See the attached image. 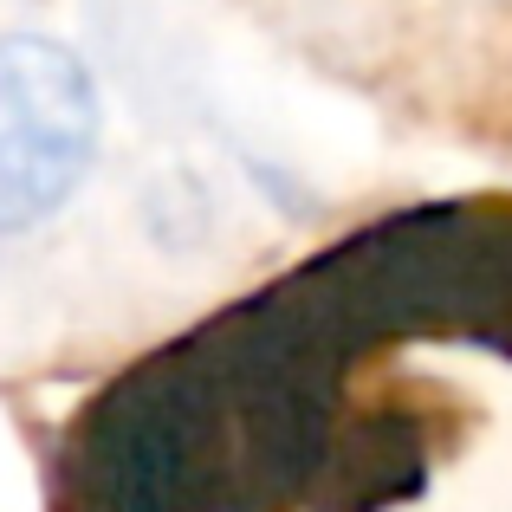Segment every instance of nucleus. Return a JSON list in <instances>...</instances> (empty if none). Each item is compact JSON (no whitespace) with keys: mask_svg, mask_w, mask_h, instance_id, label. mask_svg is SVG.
Listing matches in <instances>:
<instances>
[{"mask_svg":"<svg viewBox=\"0 0 512 512\" xmlns=\"http://www.w3.org/2000/svg\"><path fill=\"white\" fill-rule=\"evenodd\" d=\"M98 150V85L39 33H0V234L72 201Z\"/></svg>","mask_w":512,"mask_h":512,"instance_id":"nucleus-1","label":"nucleus"}]
</instances>
